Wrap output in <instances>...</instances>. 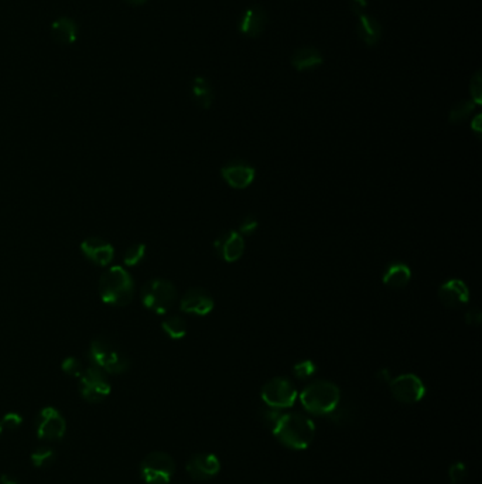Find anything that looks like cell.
I'll return each mask as SVG.
<instances>
[{
    "label": "cell",
    "instance_id": "obj_1",
    "mask_svg": "<svg viewBox=\"0 0 482 484\" xmlns=\"http://www.w3.org/2000/svg\"><path fill=\"white\" fill-rule=\"evenodd\" d=\"M272 430L281 445L294 450L307 449L315 436L314 422L298 412L281 414Z\"/></svg>",
    "mask_w": 482,
    "mask_h": 484
},
{
    "label": "cell",
    "instance_id": "obj_2",
    "mask_svg": "<svg viewBox=\"0 0 482 484\" xmlns=\"http://www.w3.org/2000/svg\"><path fill=\"white\" fill-rule=\"evenodd\" d=\"M99 296L109 306L129 304L134 296V282L130 273L119 265L108 268L99 279Z\"/></svg>",
    "mask_w": 482,
    "mask_h": 484
},
{
    "label": "cell",
    "instance_id": "obj_3",
    "mask_svg": "<svg viewBox=\"0 0 482 484\" xmlns=\"http://www.w3.org/2000/svg\"><path fill=\"white\" fill-rule=\"evenodd\" d=\"M341 401L340 388L330 381H314L300 394V402L305 411L314 415H329Z\"/></svg>",
    "mask_w": 482,
    "mask_h": 484
},
{
    "label": "cell",
    "instance_id": "obj_4",
    "mask_svg": "<svg viewBox=\"0 0 482 484\" xmlns=\"http://www.w3.org/2000/svg\"><path fill=\"white\" fill-rule=\"evenodd\" d=\"M88 357L92 366L105 374H123L130 367V361L122 350L105 337H96L91 342Z\"/></svg>",
    "mask_w": 482,
    "mask_h": 484
},
{
    "label": "cell",
    "instance_id": "obj_5",
    "mask_svg": "<svg viewBox=\"0 0 482 484\" xmlns=\"http://www.w3.org/2000/svg\"><path fill=\"white\" fill-rule=\"evenodd\" d=\"M143 306L156 313L166 314L176 303L177 290L167 279H151L141 289Z\"/></svg>",
    "mask_w": 482,
    "mask_h": 484
},
{
    "label": "cell",
    "instance_id": "obj_6",
    "mask_svg": "<svg viewBox=\"0 0 482 484\" xmlns=\"http://www.w3.org/2000/svg\"><path fill=\"white\" fill-rule=\"evenodd\" d=\"M175 471L176 463L165 452H151L140 463V476L147 484H169Z\"/></svg>",
    "mask_w": 482,
    "mask_h": 484
},
{
    "label": "cell",
    "instance_id": "obj_7",
    "mask_svg": "<svg viewBox=\"0 0 482 484\" xmlns=\"http://www.w3.org/2000/svg\"><path fill=\"white\" fill-rule=\"evenodd\" d=\"M297 390L294 384L286 377H276L267 381L260 391L265 405L274 409H286L294 405L297 399Z\"/></svg>",
    "mask_w": 482,
    "mask_h": 484
},
{
    "label": "cell",
    "instance_id": "obj_8",
    "mask_svg": "<svg viewBox=\"0 0 482 484\" xmlns=\"http://www.w3.org/2000/svg\"><path fill=\"white\" fill-rule=\"evenodd\" d=\"M81 397L89 404H99L110 394V384L103 371L96 367L84 370L80 377Z\"/></svg>",
    "mask_w": 482,
    "mask_h": 484
},
{
    "label": "cell",
    "instance_id": "obj_9",
    "mask_svg": "<svg viewBox=\"0 0 482 484\" xmlns=\"http://www.w3.org/2000/svg\"><path fill=\"white\" fill-rule=\"evenodd\" d=\"M389 388L393 398L402 404H416L426 395L423 381L414 374H403L391 378Z\"/></svg>",
    "mask_w": 482,
    "mask_h": 484
},
{
    "label": "cell",
    "instance_id": "obj_10",
    "mask_svg": "<svg viewBox=\"0 0 482 484\" xmlns=\"http://www.w3.org/2000/svg\"><path fill=\"white\" fill-rule=\"evenodd\" d=\"M67 432V422L61 412L53 407H46L37 416V438L42 440H61Z\"/></svg>",
    "mask_w": 482,
    "mask_h": 484
},
{
    "label": "cell",
    "instance_id": "obj_11",
    "mask_svg": "<svg viewBox=\"0 0 482 484\" xmlns=\"http://www.w3.org/2000/svg\"><path fill=\"white\" fill-rule=\"evenodd\" d=\"M186 470L193 480L207 481L220 473L221 461L213 453H197L189 459Z\"/></svg>",
    "mask_w": 482,
    "mask_h": 484
},
{
    "label": "cell",
    "instance_id": "obj_12",
    "mask_svg": "<svg viewBox=\"0 0 482 484\" xmlns=\"http://www.w3.org/2000/svg\"><path fill=\"white\" fill-rule=\"evenodd\" d=\"M221 176L232 189H246L255 179V169L243 160L229 161L221 169Z\"/></svg>",
    "mask_w": 482,
    "mask_h": 484
},
{
    "label": "cell",
    "instance_id": "obj_13",
    "mask_svg": "<svg viewBox=\"0 0 482 484\" xmlns=\"http://www.w3.org/2000/svg\"><path fill=\"white\" fill-rule=\"evenodd\" d=\"M81 251L88 261L98 266H108L115 258L113 247L99 237H89L84 240L81 244Z\"/></svg>",
    "mask_w": 482,
    "mask_h": 484
},
{
    "label": "cell",
    "instance_id": "obj_14",
    "mask_svg": "<svg viewBox=\"0 0 482 484\" xmlns=\"http://www.w3.org/2000/svg\"><path fill=\"white\" fill-rule=\"evenodd\" d=\"M214 248L220 258L227 262H235L243 255L245 241L238 231H225L218 235Z\"/></svg>",
    "mask_w": 482,
    "mask_h": 484
},
{
    "label": "cell",
    "instance_id": "obj_15",
    "mask_svg": "<svg viewBox=\"0 0 482 484\" xmlns=\"http://www.w3.org/2000/svg\"><path fill=\"white\" fill-rule=\"evenodd\" d=\"M180 307L186 313L196 314V316H205L213 311L214 299L207 290L201 287H193L187 290L184 296L182 297Z\"/></svg>",
    "mask_w": 482,
    "mask_h": 484
},
{
    "label": "cell",
    "instance_id": "obj_16",
    "mask_svg": "<svg viewBox=\"0 0 482 484\" xmlns=\"http://www.w3.org/2000/svg\"><path fill=\"white\" fill-rule=\"evenodd\" d=\"M438 299L447 309H458L468 302L469 290L462 280L451 279L440 286Z\"/></svg>",
    "mask_w": 482,
    "mask_h": 484
},
{
    "label": "cell",
    "instance_id": "obj_17",
    "mask_svg": "<svg viewBox=\"0 0 482 484\" xmlns=\"http://www.w3.org/2000/svg\"><path fill=\"white\" fill-rule=\"evenodd\" d=\"M267 26V15L259 5L248 8L239 19V32L248 37H259Z\"/></svg>",
    "mask_w": 482,
    "mask_h": 484
},
{
    "label": "cell",
    "instance_id": "obj_18",
    "mask_svg": "<svg viewBox=\"0 0 482 484\" xmlns=\"http://www.w3.org/2000/svg\"><path fill=\"white\" fill-rule=\"evenodd\" d=\"M51 36L61 46H72L78 40V25L70 18H58L51 25Z\"/></svg>",
    "mask_w": 482,
    "mask_h": 484
},
{
    "label": "cell",
    "instance_id": "obj_19",
    "mask_svg": "<svg viewBox=\"0 0 482 484\" xmlns=\"http://www.w3.org/2000/svg\"><path fill=\"white\" fill-rule=\"evenodd\" d=\"M324 58L315 47H301L291 56V66L297 71H311L323 64Z\"/></svg>",
    "mask_w": 482,
    "mask_h": 484
},
{
    "label": "cell",
    "instance_id": "obj_20",
    "mask_svg": "<svg viewBox=\"0 0 482 484\" xmlns=\"http://www.w3.org/2000/svg\"><path fill=\"white\" fill-rule=\"evenodd\" d=\"M357 33L367 46H376L382 37V26L374 16L364 13L358 19Z\"/></svg>",
    "mask_w": 482,
    "mask_h": 484
},
{
    "label": "cell",
    "instance_id": "obj_21",
    "mask_svg": "<svg viewBox=\"0 0 482 484\" xmlns=\"http://www.w3.org/2000/svg\"><path fill=\"white\" fill-rule=\"evenodd\" d=\"M191 95L194 102L203 108H211L214 102V88L213 84L205 77H196L191 84Z\"/></svg>",
    "mask_w": 482,
    "mask_h": 484
},
{
    "label": "cell",
    "instance_id": "obj_22",
    "mask_svg": "<svg viewBox=\"0 0 482 484\" xmlns=\"http://www.w3.org/2000/svg\"><path fill=\"white\" fill-rule=\"evenodd\" d=\"M412 278V271L406 263H391L383 273V283L393 289L405 287Z\"/></svg>",
    "mask_w": 482,
    "mask_h": 484
},
{
    "label": "cell",
    "instance_id": "obj_23",
    "mask_svg": "<svg viewBox=\"0 0 482 484\" xmlns=\"http://www.w3.org/2000/svg\"><path fill=\"white\" fill-rule=\"evenodd\" d=\"M162 329L170 339L180 340L187 335V323L183 317L175 314L162 323Z\"/></svg>",
    "mask_w": 482,
    "mask_h": 484
},
{
    "label": "cell",
    "instance_id": "obj_24",
    "mask_svg": "<svg viewBox=\"0 0 482 484\" xmlns=\"http://www.w3.org/2000/svg\"><path fill=\"white\" fill-rule=\"evenodd\" d=\"M475 106H476V104L472 102L471 99H464V101L457 102L448 113V120L454 125L462 123L464 120H467L472 115Z\"/></svg>",
    "mask_w": 482,
    "mask_h": 484
},
{
    "label": "cell",
    "instance_id": "obj_25",
    "mask_svg": "<svg viewBox=\"0 0 482 484\" xmlns=\"http://www.w3.org/2000/svg\"><path fill=\"white\" fill-rule=\"evenodd\" d=\"M30 460H32L33 466L39 467V469L51 466L56 461V452L51 447H47V446L37 447L36 450H33V453L30 456Z\"/></svg>",
    "mask_w": 482,
    "mask_h": 484
},
{
    "label": "cell",
    "instance_id": "obj_26",
    "mask_svg": "<svg viewBox=\"0 0 482 484\" xmlns=\"http://www.w3.org/2000/svg\"><path fill=\"white\" fill-rule=\"evenodd\" d=\"M146 256L144 244H133L123 252V263L126 266H137Z\"/></svg>",
    "mask_w": 482,
    "mask_h": 484
},
{
    "label": "cell",
    "instance_id": "obj_27",
    "mask_svg": "<svg viewBox=\"0 0 482 484\" xmlns=\"http://www.w3.org/2000/svg\"><path fill=\"white\" fill-rule=\"evenodd\" d=\"M327 416L334 423H338V425H347L350 421L354 419V414L351 412V409L347 405H341V404H338L337 408L331 411Z\"/></svg>",
    "mask_w": 482,
    "mask_h": 484
},
{
    "label": "cell",
    "instance_id": "obj_28",
    "mask_svg": "<svg viewBox=\"0 0 482 484\" xmlns=\"http://www.w3.org/2000/svg\"><path fill=\"white\" fill-rule=\"evenodd\" d=\"M315 364L310 360H304V361H300L297 363L294 367H293V374L296 378L298 380H308L310 377H312L315 374Z\"/></svg>",
    "mask_w": 482,
    "mask_h": 484
},
{
    "label": "cell",
    "instance_id": "obj_29",
    "mask_svg": "<svg viewBox=\"0 0 482 484\" xmlns=\"http://www.w3.org/2000/svg\"><path fill=\"white\" fill-rule=\"evenodd\" d=\"M469 94H471V101L475 102L476 105H481L482 102V77L481 71H476L469 82Z\"/></svg>",
    "mask_w": 482,
    "mask_h": 484
},
{
    "label": "cell",
    "instance_id": "obj_30",
    "mask_svg": "<svg viewBox=\"0 0 482 484\" xmlns=\"http://www.w3.org/2000/svg\"><path fill=\"white\" fill-rule=\"evenodd\" d=\"M61 368H63V371L65 374H68L71 377H77V378H80L81 374L84 373V367H82L81 361L78 359H75V357L65 359L63 366H61Z\"/></svg>",
    "mask_w": 482,
    "mask_h": 484
},
{
    "label": "cell",
    "instance_id": "obj_31",
    "mask_svg": "<svg viewBox=\"0 0 482 484\" xmlns=\"http://www.w3.org/2000/svg\"><path fill=\"white\" fill-rule=\"evenodd\" d=\"M467 476V467L462 461H455L448 469V477L451 484H461V481Z\"/></svg>",
    "mask_w": 482,
    "mask_h": 484
},
{
    "label": "cell",
    "instance_id": "obj_32",
    "mask_svg": "<svg viewBox=\"0 0 482 484\" xmlns=\"http://www.w3.org/2000/svg\"><path fill=\"white\" fill-rule=\"evenodd\" d=\"M259 414H260L262 421H263L267 426H270L272 429H273V426L276 425L277 419H279L280 415H281L280 409H274V408H270V407H267V405H265V408H262V409L259 411Z\"/></svg>",
    "mask_w": 482,
    "mask_h": 484
},
{
    "label": "cell",
    "instance_id": "obj_33",
    "mask_svg": "<svg viewBox=\"0 0 482 484\" xmlns=\"http://www.w3.org/2000/svg\"><path fill=\"white\" fill-rule=\"evenodd\" d=\"M259 227V223H258V218L253 217V216H246L241 223H239V234L243 237V235H252Z\"/></svg>",
    "mask_w": 482,
    "mask_h": 484
},
{
    "label": "cell",
    "instance_id": "obj_34",
    "mask_svg": "<svg viewBox=\"0 0 482 484\" xmlns=\"http://www.w3.org/2000/svg\"><path fill=\"white\" fill-rule=\"evenodd\" d=\"M0 422H2L5 429H16V428H19L22 425L23 418L18 412H9V414H6L4 416V419L0 421Z\"/></svg>",
    "mask_w": 482,
    "mask_h": 484
},
{
    "label": "cell",
    "instance_id": "obj_35",
    "mask_svg": "<svg viewBox=\"0 0 482 484\" xmlns=\"http://www.w3.org/2000/svg\"><path fill=\"white\" fill-rule=\"evenodd\" d=\"M481 320H482V314L478 307H472L465 313V321L469 326H479Z\"/></svg>",
    "mask_w": 482,
    "mask_h": 484
},
{
    "label": "cell",
    "instance_id": "obj_36",
    "mask_svg": "<svg viewBox=\"0 0 482 484\" xmlns=\"http://www.w3.org/2000/svg\"><path fill=\"white\" fill-rule=\"evenodd\" d=\"M350 8L354 15L361 16L368 8V0H350Z\"/></svg>",
    "mask_w": 482,
    "mask_h": 484
},
{
    "label": "cell",
    "instance_id": "obj_37",
    "mask_svg": "<svg viewBox=\"0 0 482 484\" xmlns=\"http://www.w3.org/2000/svg\"><path fill=\"white\" fill-rule=\"evenodd\" d=\"M481 119H482V116L481 115H476L474 119H472V122H471V129L476 133V136L479 137L481 136V133H482V126H481Z\"/></svg>",
    "mask_w": 482,
    "mask_h": 484
},
{
    "label": "cell",
    "instance_id": "obj_38",
    "mask_svg": "<svg viewBox=\"0 0 482 484\" xmlns=\"http://www.w3.org/2000/svg\"><path fill=\"white\" fill-rule=\"evenodd\" d=\"M0 484H19V481L11 474H2L0 476Z\"/></svg>",
    "mask_w": 482,
    "mask_h": 484
},
{
    "label": "cell",
    "instance_id": "obj_39",
    "mask_svg": "<svg viewBox=\"0 0 482 484\" xmlns=\"http://www.w3.org/2000/svg\"><path fill=\"white\" fill-rule=\"evenodd\" d=\"M123 2H126L130 6H141L147 2V0H123Z\"/></svg>",
    "mask_w": 482,
    "mask_h": 484
},
{
    "label": "cell",
    "instance_id": "obj_40",
    "mask_svg": "<svg viewBox=\"0 0 482 484\" xmlns=\"http://www.w3.org/2000/svg\"><path fill=\"white\" fill-rule=\"evenodd\" d=\"M379 377H381V380L382 381H391V376H389V371L388 370H381L379 371Z\"/></svg>",
    "mask_w": 482,
    "mask_h": 484
},
{
    "label": "cell",
    "instance_id": "obj_41",
    "mask_svg": "<svg viewBox=\"0 0 482 484\" xmlns=\"http://www.w3.org/2000/svg\"><path fill=\"white\" fill-rule=\"evenodd\" d=\"M4 430H5V428H4L2 422H0V435H2V433H4Z\"/></svg>",
    "mask_w": 482,
    "mask_h": 484
}]
</instances>
